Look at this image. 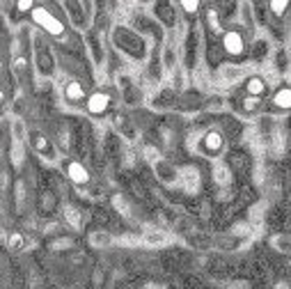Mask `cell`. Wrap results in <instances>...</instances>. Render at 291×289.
<instances>
[{
	"instance_id": "4dcf8cb0",
	"label": "cell",
	"mask_w": 291,
	"mask_h": 289,
	"mask_svg": "<svg viewBox=\"0 0 291 289\" xmlns=\"http://www.w3.org/2000/svg\"><path fill=\"white\" fill-rule=\"evenodd\" d=\"M209 23L214 25L216 30H220V23H218V14H214V12H209Z\"/></svg>"
},
{
	"instance_id": "d4e9b609",
	"label": "cell",
	"mask_w": 291,
	"mask_h": 289,
	"mask_svg": "<svg viewBox=\"0 0 291 289\" xmlns=\"http://www.w3.org/2000/svg\"><path fill=\"white\" fill-rule=\"evenodd\" d=\"M264 55H266V41H262V39H259V41L255 44V58H259V60H262Z\"/></svg>"
},
{
	"instance_id": "5b68a950",
	"label": "cell",
	"mask_w": 291,
	"mask_h": 289,
	"mask_svg": "<svg viewBox=\"0 0 291 289\" xmlns=\"http://www.w3.org/2000/svg\"><path fill=\"white\" fill-rule=\"evenodd\" d=\"M37 67H39V71H42L44 76H48L51 71H53V55H51V51L46 48V44H44L42 39H37Z\"/></svg>"
},
{
	"instance_id": "5bb4252c",
	"label": "cell",
	"mask_w": 291,
	"mask_h": 289,
	"mask_svg": "<svg viewBox=\"0 0 291 289\" xmlns=\"http://www.w3.org/2000/svg\"><path fill=\"white\" fill-rule=\"evenodd\" d=\"M245 90H248V95L250 96H259L264 95V90H266V83H264V78H259V76H252V78H248V85H245Z\"/></svg>"
},
{
	"instance_id": "603a6c76",
	"label": "cell",
	"mask_w": 291,
	"mask_h": 289,
	"mask_svg": "<svg viewBox=\"0 0 291 289\" xmlns=\"http://www.w3.org/2000/svg\"><path fill=\"white\" fill-rule=\"evenodd\" d=\"M12 133H14V140H18V142H23V138H25V129H23V124L18 122H14V126H12Z\"/></svg>"
},
{
	"instance_id": "ba28073f",
	"label": "cell",
	"mask_w": 291,
	"mask_h": 289,
	"mask_svg": "<svg viewBox=\"0 0 291 289\" xmlns=\"http://www.w3.org/2000/svg\"><path fill=\"white\" fill-rule=\"evenodd\" d=\"M156 175H158L165 184H172L179 179V170L174 168V165L167 163V161H158V163H156Z\"/></svg>"
},
{
	"instance_id": "7402d4cb",
	"label": "cell",
	"mask_w": 291,
	"mask_h": 289,
	"mask_svg": "<svg viewBox=\"0 0 291 289\" xmlns=\"http://www.w3.org/2000/svg\"><path fill=\"white\" fill-rule=\"evenodd\" d=\"M21 161H23V142L14 140V147H12V163L18 168V165H21Z\"/></svg>"
},
{
	"instance_id": "7a4b0ae2",
	"label": "cell",
	"mask_w": 291,
	"mask_h": 289,
	"mask_svg": "<svg viewBox=\"0 0 291 289\" xmlns=\"http://www.w3.org/2000/svg\"><path fill=\"white\" fill-rule=\"evenodd\" d=\"M32 18H35V23L39 25V28L46 30L51 37H62L65 35V23H62L60 18H55L46 7H35V9H32Z\"/></svg>"
},
{
	"instance_id": "d6a6232c",
	"label": "cell",
	"mask_w": 291,
	"mask_h": 289,
	"mask_svg": "<svg viewBox=\"0 0 291 289\" xmlns=\"http://www.w3.org/2000/svg\"><path fill=\"white\" fill-rule=\"evenodd\" d=\"M275 289H289V287H287L285 283H280V285H278V287H275Z\"/></svg>"
},
{
	"instance_id": "f546056e",
	"label": "cell",
	"mask_w": 291,
	"mask_h": 289,
	"mask_svg": "<svg viewBox=\"0 0 291 289\" xmlns=\"http://www.w3.org/2000/svg\"><path fill=\"white\" fill-rule=\"evenodd\" d=\"M115 204H117V209L122 213H129V206H126V202H122V197H115Z\"/></svg>"
},
{
	"instance_id": "6da1fadb",
	"label": "cell",
	"mask_w": 291,
	"mask_h": 289,
	"mask_svg": "<svg viewBox=\"0 0 291 289\" xmlns=\"http://www.w3.org/2000/svg\"><path fill=\"white\" fill-rule=\"evenodd\" d=\"M115 44L119 46V51H124L126 55H131L136 60H143L147 55V44H145V37H140L136 30L124 28V25H117L113 32Z\"/></svg>"
},
{
	"instance_id": "9c48e42d",
	"label": "cell",
	"mask_w": 291,
	"mask_h": 289,
	"mask_svg": "<svg viewBox=\"0 0 291 289\" xmlns=\"http://www.w3.org/2000/svg\"><path fill=\"white\" fill-rule=\"evenodd\" d=\"M222 136H220L218 131H209L207 136H204V140H202V147H204V152H209V154H218L220 149H222Z\"/></svg>"
},
{
	"instance_id": "7c38bea8",
	"label": "cell",
	"mask_w": 291,
	"mask_h": 289,
	"mask_svg": "<svg viewBox=\"0 0 291 289\" xmlns=\"http://www.w3.org/2000/svg\"><path fill=\"white\" fill-rule=\"evenodd\" d=\"M67 175H69V179L76 184H87V179H89L87 170H85L80 163H76V161H73V163H67Z\"/></svg>"
},
{
	"instance_id": "9a60e30c",
	"label": "cell",
	"mask_w": 291,
	"mask_h": 289,
	"mask_svg": "<svg viewBox=\"0 0 291 289\" xmlns=\"http://www.w3.org/2000/svg\"><path fill=\"white\" fill-rule=\"evenodd\" d=\"M273 103L278 108H285V110H289V108H291V88L278 90V92H275V96H273Z\"/></svg>"
},
{
	"instance_id": "ffe728a7",
	"label": "cell",
	"mask_w": 291,
	"mask_h": 289,
	"mask_svg": "<svg viewBox=\"0 0 291 289\" xmlns=\"http://www.w3.org/2000/svg\"><path fill=\"white\" fill-rule=\"evenodd\" d=\"M65 218L73 225V227H80V211H78L76 206H65Z\"/></svg>"
},
{
	"instance_id": "4fadbf2b",
	"label": "cell",
	"mask_w": 291,
	"mask_h": 289,
	"mask_svg": "<svg viewBox=\"0 0 291 289\" xmlns=\"http://www.w3.org/2000/svg\"><path fill=\"white\" fill-rule=\"evenodd\" d=\"M229 179H232L229 168H227L225 163H216L214 165V182L220 184V186H227V184H229Z\"/></svg>"
},
{
	"instance_id": "1f68e13d",
	"label": "cell",
	"mask_w": 291,
	"mask_h": 289,
	"mask_svg": "<svg viewBox=\"0 0 291 289\" xmlns=\"http://www.w3.org/2000/svg\"><path fill=\"white\" fill-rule=\"evenodd\" d=\"M16 9H21V12H28V9H30V12H32L35 7H32V2H18Z\"/></svg>"
},
{
	"instance_id": "e0dca14e",
	"label": "cell",
	"mask_w": 291,
	"mask_h": 289,
	"mask_svg": "<svg viewBox=\"0 0 291 289\" xmlns=\"http://www.w3.org/2000/svg\"><path fill=\"white\" fill-rule=\"evenodd\" d=\"M154 9H156V14L160 16V21H163V23H167V25L174 23V9H172V5H165V2H163V5H156Z\"/></svg>"
},
{
	"instance_id": "8fae6325",
	"label": "cell",
	"mask_w": 291,
	"mask_h": 289,
	"mask_svg": "<svg viewBox=\"0 0 291 289\" xmlns=\"http://www.w3.org/2000/svg\"><path fill=\"white\" fill-rule=\"evenodd\" d=\"M32 147H35L37 152L42 154V156H46V159H53V156H55L51 140H46L42 133H35V136H32Z\"/></svg>"
},
{
	"instance_id": "ac0fdd59",
	"label": "cell",
	"mask_w": 291,
	"mask_h": 289,
	"mask_svg": "<svg viewBox=\"0 0 291 289\" xmlns=\"http://www.w3.org/2000/svg\"><path fill=\"white\" fill-rule=\"evenodd\" d=\"M89 241H92V246H96V248H106V246H110V243H113V239H110V234H108V232H92Z\"/></svg>"
},
{
	"instance_id": "2e32d148",
	"label": "cell",
	"mask_w": 291,
	"mask_h": 289,
	"mask_svg": "<svg viewBox=\"0 0 291 289\" xmlns=\"http://www.w3.org/2000/svg\"><path fill=\"white\" fill-rule=\"evenodd\" d=\"M241 76H243L241 67H225V69L220 71V81L222 83H236Z\"/></svg>"
},
{
	"instance_id": "8992f818",
	"label": "cell",
	"mask_w": 291,
	"mask_h": 289,
	"mask_svg": "<svg viewBox=\"0 0 291 289\" xmlns=\"http://www.w3.org/2000/svg\"><path fill=\"white\" fill-rule=\"evenodd\" d=\"M222 48L227 51V55H241L245 48V41L238 32L229 30V32H225V37H222Z\"/></svg>"
},
{
	"instance_id": "cb8c5ba5",
	"label": "cell",
	"mask_w": 291,
	"mask_h": 289,
	"mask_svg": "<svg viewBox=\"0 0 291 289\" xmlns=\"http://www.w3.org/2000/svg\"><path fill=\"white\" fill-rule=\"evenodd\" d=\"M257 108H259V99H257V96H248V99L243 101V110L255 112Z\"/></svg>"
},
{
	"instance_id": "484cf974",
	"label": "cell",
	"mask_w": 291,
	"mask_h": 289,
	"mask_svg": "<svg viewBox=\"0 0 291 289\" xmlns=\"http://www.w3.org/2000/svg\"><path fill=\"white\" fill-rule=\"evenodd\" d=\"M23 246V236L18 234V232H14L12 236H9V248H21Z\"/></svg>"
},
{
	"instance_id": "44dd1931",
	"label": "cell",
	"mask_w": 291,
	"mask_h": 289,
	"mask_svg": "<svg viewBox=\"0 0 291 289\" xmlns=\"http://www.w3.org/2000/svg\"><path fill=\"white\" fill-rule=\"evenodd\" d=\"M273 246L278 248L280 253H291V236H275Z\"/></svg>"
},
{
	"instance_id": "d6986e66",
	"label": "cell",
	"mask_w": 291,
	"mask_h": 289,
	"mask_svg": "<svg viewBox=\"0 0 291 289\" xmlns=\"http://www.w3.org/2000/svg\"><path fill=\"white\" fill-rule=\"evenodd\" d=\"M167 236L163 234V232H147V234L143 236V241L149 243V246H160V243H165Z\"/></svg>"
},
{
	"instance_id": "3957f363",
	"label": "cell",
	"mask_w": 291,
	"mask_h": 289,
	"mask_svg": "<svg viewBox=\"0 0 291 289\" xmlns=\"http://www.w3.org/2000/svg\"><path fill=\"white\" fill-rule=\"evenodd\" d=\"M65 9L72 14V21H73V25H76V28H87V23H89V9H92V5L69 0V2H65Z\"/></svg>"
},
{
	"instance_id": "f1b7e54d",
	"label": "cell",
	"mask_w": 291,
	"mask_h": 289,
	"mask_svg": "<svg viewBox=\"0 0 291 289\" xmlns=\"http://www.w3.org/2000/svg\"><path fill=\"white\" fill-rule=\"evenodd\" d=\"M181 9H186V12H197V9H200V2H181Z\"/></svg>"
},
{
	"instance_id": "83f0119b",
	"label": "cell",
	"mask_w": 291,
	"mask_h": 289,
	"mask_svg": "<svg viewBox=\"0 0 291 289\" xmlns=\"http://www.w3.org/2000/svg\"><path fill=\"white\" fill-rule=\"evenodd\" d=\"M174 60H177L174 58V51L172 48H167L165 51V67H174Z\"/></svg>"
},
{
	"instance_id": "277c9868",
	"label": "cell",
	"mask_w": 291,
	"mask_h": 289,
	"mask_svg": "<svg viewBox=\"0 0 291 289\" xmlns=\"http://www.w3.org/2000/svg\"><path fill=\"white\" fill-rule=\"evenodd\" d=\"M179 184L186 193H197L200 191V172L195 168H184L179 170Z\"/></svg>"
},
{
	"instance_id": "52a82bcc",
	"label": "cell",
	"mask_w": 291,
	"mask_h": 289,
	"mask_svg": "<svg viewBox=\"0 0 291 289\" xmlns=\"http://www.w3.org/2000/svg\"><path fill=\"white\" fill-rule=\"evenodd\" d=\"M108 106H110V99H108V95H103V92H94V95L87 99V110L92 112V115L106 112Z\"/></svg>"
},
{
	"instance_id": "30bf717a",
	"label": "cell",
	"mask_w": 291,
	"mask_h": 289,
	"mask_svg": "<svg viewBox=\"0 0 291 289\" xmlns=\"http://www.w3.org/2000/svg\"><path fill=\"white\" fill-rule=\"evenodd\" d=\"M65 96H67V101H69V103H78V101H83L85 99L83 85H80L78 81H69L65 85Z\"/></svg>"
},
{
	"instance_id": "4316f807",
	"label": "cell",
	"mask_w": 291,
	"mask_h": 289,
	"mask_svg": "<svg viewBox=\"0 0 291 289\" xmlns=\"http://www.w3.org/2000/svg\"><path fill=\"white\" fill-rule=\"evenodd\" d=\"M287 7H289V2H271V12L275 14H285Z\"/></svg>"
}]
</instances>
